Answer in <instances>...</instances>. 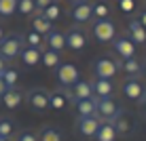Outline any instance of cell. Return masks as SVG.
Wrapping results in <instances>:
<instances>
[{
	"label": "cell",
	"mask_w": 146,
	"mask_h": 141,
	"mask_svg": "<svg viewBox=\"0 0 146 141\" xmlns=\"http://www.w3.org/2000/svg\"><path fill=\"white\" fill-rule=\"evenodd\" d=\"M32 30H34V32H38L40 36H47V34L53 30V23L49 21V19L44 17L42 13L36 11V13L32 15Z\"/></svg>",
	"instance_id": "cell-20"
},
{
	"label": "cell",
	"mask_w": 146,
	"mask_h": 141,
	"mask_svg": "<svg viewBox=\"0 0 146 141\" xmlns=\"http://www.w3.org/2000/svg\"><path fill=\"white\" fill-rule=\"evenodd\" d=\"M112 47H114V53H117L121 59L135 57V44L131 42V38H129V36H117L112 40Z\"/></svg>",
	"instance_id": "cell-11"
},
{
	"label": "cell",
	"mask_w": 146,
	"mask_h": 141,
	"mask_svg": "<svg viewBox=\"0 0 146 141\" xmlns=\"http://www.w3.org/2000/svg\"><path fill=\"white\" fill-rule=\"evenodd\" d=\"M64 36H66V49H70V51H83L87 47V36L78 26H72Z\"/></svg>",
	"instance_id": "cell-9"
},
{
	"label": "cell",
	"mask_w": 146,
	"mask_h": 141,
	"mask_svg": "<svg viewBox=\"0 0 146 141\" xmlns=\"http://www.w3.org/2000/svg\"><path fill=\"white\" fill-rule=\"evenodd\" d=\"M23 47H26V40L21 34H7L0 42V57H4L7 61L17 59Z\"/></svg>",
	"instance_id": "cell-1"
},
{
	"label": "cell",
	"mask_w": 146,
	"mask_h": 141,
	"mask_svg": "<svg viewBox=\"0 0 146 141\" xmlns=\"http://www.w3.org/2000/svg\"><path fill=\"white\" fill-rule=\"evenodd\" d=\"M44 44H47V49H51V51H57L62 53L64 49H66V36H64V32H59V30H51V32L44 36Z\"/></svg>",
	"instance_id": "cell-16"
},
{
	"label": "cell",
	"mask_w": 146,
	"mask_h": 141,
	"mask_svg": "<svg viewBox=\"0 0 146 141\" xmlns=\"http://www.w3.org/2000/svg\"><path fill=\"white\" fill-rule=\"evenodd\" d=\"M102 124V120L95 118V116H87V118H78L76 120V131L83 137H95L98 127Z\"/></svg>",
	"instance_id": "cell-12"
},
{
	"label": "cell",
	"mask_w": 146,
	"mask_h": 141,
	"mask_svg": "<svg viewBox=\"0 0 146 141\" xmlns=\"http://www.w3.org/2000/svg\"><path fill=\"white\" fill-rule=\"evenodd\" d=\"M40 63H42L44 68H57V65L62 63V59H59V53H57V51H51V49H42Z\"/></svg>",
	"instance_id": "cell-23"
},
{
	"label": "cell",
	"mask_w": 146,
	"mask_h": 141,
	"mask_svg": "<svg viewBox=\"0 0 146 141\" xmlns=\"http://www.w3.org/2000/svg\"><path fill=\"white\" fill-rule=\"evenodd\" d=\"M17 141H38V137L32 133V131H21L19 137H17Z\"/></svg>",
	"instance_id": "cell-34"
},
{
	"label": "cell",
	"mask_w": 146,
	"mask_h": 141,
	"mask_svg": "<svg viewBox=\"0 0 146 141\" xmlns=\"http://www.w3.org/2000/svg\"><path fill=\"white\" fill-rule=\"evenodd\" d=\"M13 131H15V124H13L11 118H0V137L11 139Z\"/></svg>",
	"instance_id": "cell-31"
},
{
	"label": "cell",
	"mask_w": 146,
	"mask_h": 141,
	"mask_svg": "<svg viewBox=\"0 0 146 141\" xmlns=\"http://www.w3.org/2000/svg\"><path fill=\"white\" fill-rule=\"evenodd\" d=\"M135 19H138V21L146 28V9H144V11H138V17H135Z\"/></svg>",
	"instance_id": "cell-36"
},
{
	"label": "cell",
	"mask_w": 146,
	"mask_h": 141,
	"mask_svg": "<svg viewBox=\"0 0 146 141\" xmlns=\"http://www.w3.org/2000/svg\"><path fill=\"white\" fill-rule=\"evenodd\" d=\"M51 2H55V0H34V4H36V11H38V13H42Z\"/></svg>",
	"instance_id": "cell-35"
},
{
	"label": "cell",
	"mask_w": 146,
	"mask_h": 141,
	"mask_svg": "<svg viewBox=\"0 0 146 141\" xmlns=\"http://www.w3.org/2000/svg\"><path fill=\"white\" fill-rule=\"evenodd\" d=\"M119 135H117V131H114V127L110 122H102L98 127V133H95V139L98 141H114Z\"/></svg>",
	"instance_id": "cell-22"
},
{
	"label": "cell",
	"mask_w": 146,
	"mask_h": 141,
	"mask_svg": "<svg viewBox=\"0 0 146 141\" xmlns=\"http://www.w3.org/2000/svg\"><path fill=\"white\" fill-rule=\"evenodd\" d=\"M4 36H7V34H4V28L0 26V42H2V38H4Z\"/></svg>",
	"instance_id": "cell-39"
},
{
	"label": "cell",
	"mask_w": 146,
	"mask_h": 141,
	"mask_svg": "<svg viewBox=\"0 0 146 141\" xmlns=\"http://www.w3.org/2000/svg\"><path fill=\"white\" fill-rule=\"evenodd\" d=\"M0 101H2V105L7 110H15V108H19L23 101V91H19L17 87H13V89H9L7 93L0 97Z\"/></svg>",
	"instance_id": "cell-18"
},
{
	"label": "cell",
	"mask_w": 146,
	"mask_h": 141,
	"mask_svg": "<svg viewBox=\"0 0 146 141\" xmlns=\"http://www.w3.org/2000/svg\"><path fill=\"white\" fill-rule=\"evenodd\" d=\"M59 13H62V11H59V4H57V2H51V4H49V7L42 11V15H44V17H47L51 23L59 17Z\"/></svg>",
	"instance_id": "cell-32"
},
{
	"label": "cell",
	"mask_w": 146,
	"mask_h": 141,
	"mask_svg": "<svg viewBox=\"0 0 146 141\" xmlns=\"http://www.w3.org/2000/svg\"><path fill=\"white\" fill-rule=\"evenodd\" d=\"M74 105H76L78 118L95 116V101H93V97H91V99H83V101H78V103H74Z\"/></svg>",
	"instance_id": "cell-24"
},
{
	"label": "cell",
	"mask_w": 146,
	"mask_h": 141,
	"mask_svg": "<svg viewBox=\"0 0 146 141\" xmlns=\"http://www.w3.org/2000/svg\"><path fill=\"white\" fill-rule=\"evenodd\" d=\"M119 72V63L117 59H110V57H100L93 61V74L95 78H106V80H112Z\"/></svg>",
	"instance_id": "cell-7"
},
{
	"label": "cell",
	"mask_w": 146,
	"mask_h": 141,
	"mask_svg": "<svg viewBox=\"0 0 146 141\" xmlns=\"http://www.w3.org/2000/svg\"><path fill=\"white\" fill-rule=\"evenodd\" d=\"M93 19H110V7L106 2H91Z\"/></svg>",
	"instance_id": "cell-25"
},
{
	"label": "cell",
	"mask_w": 146,
	"mask_h": 141,
	"mask_svg": "<svg viewBox=\"0 0 146 141\" xmlns=\"http://www.w3.org/2000/svg\"><path fill=\"white\" fill-rule=\"evenodd\" d=\"M119 70H123L127 76H140L142 74V61L140 59H135V57H131V59H119Z\"/></svg>",
	"instance_id": "cell-19"
},
{
	"label": "cell",
	"mask_w": 146,
	"mask_h": 141,
	"mask_svg": "<svg viewBox=\"0 0 146 141\" xmlns=\"http://www.w3.org/2000/svg\"><path fill=\"white\" fill-rule=\"evenodd\" d=\"M4 80V84H7L9 89H13V87H17V80H19V72L15 68H7L2 72V76H0Z\"/></svg>",
	"instance_id": "cell-26"
},
{
	"label": "cell",
	"mask_w": 146,
	"mask_h": 141,
	"mask_svg": "<svg viewBox=\"0 0 146 141\" xmlns=\"http://www.w3.org/2000/svg\"><path fill=\"white\" fill-rule=\"evenodd\" d=\"M40 55H42V49H36V47H23L21 53H19V61L26 65V68H34V65L40 63Z\"/></svg>",
	"instance_id": "cell-15"
},
{
	"label": "cell",
	"mask_w": 146,
	"mask_h": 141,
	"mask_svg": "<svg viewBox=\"0 0 146 141\" xmlns=\"http://www.w3.org/2000/svg\"><path fill=\"white\" fill-rule=\"evenodd\" d=\"M66 95H64V91L62 89H57V91H49V108L55 110V112H62L64 108H66Z\"/></svg>",
	"instance_id": "cell-21"
},
{
	"label": "cell",
	"mask_w": 146,
	"mask_h": 141,
	"mask_svg": "<svg viewBox=\"0 0 146 141\" xmlns=\"http://www.w3.org/2000/svg\"><path fill=\"white\" fill-rule=\"evenodd\" d=\"M144 110H146V101H144Z\"/></svg>",
	"instance_id": "cell-43"
},
{
	"label": "cell",
	"mask_w": 146,
	"mask_h": 141,
	"mask_svg": "<svg viewBox=\"0 0 146 141\" xmlns=\"http://www.w3.org/2000/svg\"><path fill=\"white\" fill-rule=\"evenodd\" d=\"M91 91H93V97L106 99V97H112L114 84H112V80H106V78H93L91 80Z\"/></svg>",
	"instance_id": "cell-13"
},
{
	"label": "cell",
	"mask_w": 146,
	"mask_h": 141,
	"mask_svg": "<svg viewBox=\"0 0 146 141\" xmlns=\"http://www.w3.org/2000/svg\"><path fill=\"white\" fill-rule=\"evenodd\" d=\"M142 74H144V76H146V63L142 65Z\"/></svg>",
	"instance_id": "cell-41"
},
{
	"label": "cell",
	"mask_w": 146,
	"mask_h": 141,
	"mask_svg": "<svg viewBox=\"0 0 146 141\" xmlns=\"http://www.w3.org/2000/svg\"><path fill=\"white\" fill-rule=\"evenodd\" d=\"M91 32L100 44H108L117 38V26L110 19H95L91 26Z\"/></svg>",
	"instance_id": "cell-2"
},
{
	"label": "cell",
	"mask_w": 146,
	"mask_h": 141,
	"mask_svg": "<svg viewBox=\"0 0 146 141\" xmlns=\"http://www.w3.org/2000/svg\"><path fill=\"white\" fill-rule=\"evenodd\" d=\"M62 91H64V95H66V99L72 101V103H78V101H83V99L93 97L91 82H87V80H78V82L72 84L70 89H62Z\"/></svg>",
	"instance_id": "cell-6"
},
{
	"label": "cell",
	"mask_w": 146,
	"mask_h": 141,
	"mask_svg": "<svg viewBox=\"0 0 146 141\" xmlns=\"http://www.w3.org/2000/svg\"><path fill=\"white\" fill-rule=\"evenodd\" d=\"M93 101H95V118H100L102 122H110V120L123 110L121 105H117L112 101V97H106V99L93 97Z\"/></svg>",
	"instance_id": "cell-5"
},
{
	"label": "cell",
	"mask_w": 146,
	"mask_h": 141,
	"mask_svg": "<svg viewBox=\"0 0 146 141\" xmlns=\"http://www.w3.org/2000/svg\"><path fill=\"white\" fill-rule=\"evenodd\" d=\"M121 91H123V95H125L127 99H131V101L144 105V101H146V87H144V82H142L138 76H129V78L123 82Z\"/></svg>",
	"instance_id": "cell-3"
},
{
	"label": "cell",
	"mask_w": 146,
	"mask_h": 141,
	"mask_svg": "<svg viewBox=\"0 0 146 141\" xmlns=\"http://www.w3.org/2000/svg\"><path fill=\"white\" fill-rule=\"evenodd\" d=\"M7 91H9V87H7V84H4V80L0 78V97H2V95L7 93Z\"/></svg>",
	"instance_id": "cell-38"
},
{
	"label": "cell",
	"mask_w": 146,
	"mask_h": 141,
	"mask_svg": "<svg viewBox=\"0 0 146 141\" xmlns=\"http://www.w3.org/2000/svg\"><path fill=\"white\" fill-rule=\"evenodd\" d=\"M26 101H28V105L34 110V112H44V110L49 108V91H44V89L28 91Z\"/></svg>",
	"instance_id": "cell-8"
},
{
	"label": "cell",
	"mask_w": 146,
	"mask_h": 141,
	"mask_svg": "<svg viewBox=\"0 0 146 141\" xmlns=\"http://www.w3.org/2000/svg\"><path fill=\"white\" fill-rule=\"evenodd\" d=\"M0 141H11V139H7V137H0Z\"/></svg>",
	"instance_id": "cell-42"
},
{
	"label": "cell",
	"mask_w": 146,
	"mask_h": 141,
	"mask_svg": "<svg viewBox=\"0 0 146 141\" xmlns=\"http://www.w3.org/2000/svg\"><path fill=\"white\" fill-rule=\"evenodd\" d=\"M55 78H57V84L62 89H70L72 84H76L80 80V74L74 63H59L55 68Z\"/></svg>",
	"instance_id": "cell-4"
},
{
	"label": "cell",
	"mask_w": 146,
	"mask_h": 141,
	"mask_svg": "<svg viewBox=\"0 0 146 141\" xmlns=\"http://www.w3.org/2000/svg\"><path fill=\"white\" fill-rule=\"evenodd\" d=\"M55 2H57V0H55Z\"/></svg>",
	"instance_id": "cell-44"
},
{
	"label": "cell",
	"mask_w": 146,
	"mask_h": 141,
	"mask_svg": "<svg viewBox=\"0 0 146 141\" xmlns=\"http://www.w3.org/2000/svg\"><path fill=\"white\" fill-rule=\"evenodd\" d=\"M70 19L74 23H87L93 19V9H91V2H78V4H72L70 9Z\"/></svg>",
	"instance_id": "cell-10"
},
{
	"label": "cell",
	"mask_w": 146,
	"mask_h": 141,
	"mask_svg": "<svg viewBox=\"0 0 146 141\" xmlns=\"http://www.w3.org/2000/svg\"><path fill=\"white\" fill-rule=\"evenodd\" d=\"M17 13V0H0V17H11Z\"/></svg>",
	"instance_id": "cell-27"
},
{
	"label": "cell",
	"mask_w": 146,
	"mask_h": 141,
	"mask_svg": "<svg viewBox=\"0 0 146 141\" xmlns=\"http://www.w3.org/2000/svg\"><path fill=\"white\" fill-rule=\"evenodd\" d=\"M127 36L131 38L133 44H146V28L135 17L129 19V23H127Z\"/></svg>",
	"instance_id": "cell-14"
},
{
	"label": "cell",
	"mask_w": 146,
	"mask_h": 141,
	"mask_svg": "<svg viewBox=\"0 0 146 141\" xmlns=\"http://www.w3.org/2000/svg\"><path fill=\"white\" fill-rule=\"evenodd\" d=\"M7 68H9V61H7L4 57H0V76H2V72H4Z\"/></svg>",
	"instance_id": "cell-37"
},
{
	"label": "cell",
	"mask_w": 146,
	"mask_h": 141,
	"mask_svg": "<svg viewBox=\"0 0 146 141\" xmlns=\"http://www.w3.org/2000/svg\"><path fill=\"white\" fill-rule=\"evenodd\" d=\"M17 13L19 15H34L36 13V4H34V0H17Z\"/></svg>",
	"instance_id": "cell-29"
},
{
	"label": "cell",
	"mask_w": 146,
	"mask_h": 141,
	"mask_svg": "<svg viewBox=\"0 0 146 141\" xmlns=\"http://www.w3.org/2000/svg\"><path fill=\"white\" fill-rule=\"evenodd\" d=\"M110 124L114 127V131H117V135H129L131 133V120H129V116H127V112L125 110H121V112L114 116L112 120H110Z\"/></svg>",
	"instance_id": "cell-17"
},
{
	"label": "cell",
	"mask_w": 146,
	"mask_h": 141,
	"mask_svg": "<svg viewBox=\"0 0 146 141\" xmlns=\"http://www.w3.org/2000/svg\"><path fill=\"white\" fill-rule=\"evenodd\" d=\"M72 4H78V2H85V0H70Z\"/></svg>",
	"instance_id": "cell-40"
},
{
	"label": "cell",
	"mask_w": 146,
	"mask_h": 141,
	"mask_svg": "<svg viewBox=\"0 0 146 141\" xmlns=\"http://www.w3.org/2000/svg\"><path fill=\"white\" fill-rule=\"evenodd\" d=\"M26 40V47H36V49H42V36H40L38 32H34V30H30V32L23 36Z\"/></svg>",
	"instance_id": "cell-30"
},
{
	"label": "cell",
	"mask_w": 146,
	"mask_h": 141,
	"mask_svg": "<svg viewBox=\"0 0 146 141\" xmlns=\"http://www.w3.org/2000/svg\"><path fill=\"white\" fill-rule=\"evenodd\" d=\"M38 141H62V135H59L57 129H51V127H44L38 135Z\"/></svg>",
	"instance_id": "cell-28"
},
{
	"label": "cell",
	"mask_w": 146,
	"mask_h": 141,
	"mask_svg": "<svg viewBox=\"0 0 146 141\" xmlns=\"http://www.w3.org/2000/svg\"><path fill=\"white\" fill-rule=\"evenodd\" d=\"M117 7H119L121 13L129 15V13L135 11V0H117Z\"/></svg>",
	"instance_id": "cell-33"
}]
</instances>
